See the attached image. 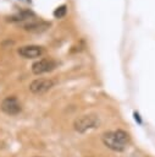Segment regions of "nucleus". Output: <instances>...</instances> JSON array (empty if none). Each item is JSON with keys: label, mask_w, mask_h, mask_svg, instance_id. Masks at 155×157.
Listing matches in <instances>:
<instances>
[{"label": "nucleus", "mask_w": 155, "mask_h": 157, "mask_svg": "<svg viewBox=\"0 0 155 157\" xmlns=\"http://www.w3.org/2000/svg\"><path fill=\"white\" fill-rule=\"evenodd\" d=\"M101 141L107 148L115 152H122L127 147V144L129 141V135L124 130H121V129L106 131L103 134Z\"/></svg>", "instance_id": "f257e3e1"}, {"label": "nucleus", "mask_w": 155, "mask_h": 157, "mask_svg": "<svg viewBox=\"0 0 155 157\" xmlns=\"http://www.w3.org/2000/svg\"><path fill=\"white\" fill-rule=\"evenodd\" d=\"M49 27H50V23L45 22V21H33V22H29L23 26V28L29 32H43V31L48 29Z\"/></svg>", "instance_id": "0eeeda50"}, {"label": "nucleus", "mask_w": 155, "mask_h": 157, "mask_svg": "<svg viewBox=\"0 0 155 157\" xmlns=\"http://www.w3.org/2000/svg\"><path fill=\"white\" fill-rule=\"evenodd\" d=\"M55 85L51 78H35L29 83V91L34 94H41L52 88Z\"/></svg>", "instance_id": "39448f33"}, {"label": "nucleus", "mask_w": 155, "mask_h": 157, "mask_svg": "<svg viewBox=\"0 0 155 157\" xmlns=\"http://www.w3.org/2000/svg\"><path fill=\"white\" fill-rule=\"evenodd\" d=\"M66 13H67V6L66 5H61V6H59V7H56L54 10L52 15H54L55 18H62Z\"/></svg>", "instance_id": "1a4fd4ad"}, {"label": "nucleus", "mask_w": 155, "mask_h": 157, "mask_svg": "<svg viewBox=\"0 0 155 157\" xmlns=\"http://www.w3.org/2000/svg\"><path fill=\"white\" fill-rule=\"evenodd\" d=\"M57 66V63L51 58H43L33 63L32 65V72L34 75H41L49 71H52Z\"/></svg>", "instance_id": "7ed1b4c3"}, {"label": "nucleus", "mask_w": 155, "mask_h": 157, "mask_svg": "<svg viewBox=\"0 0 155 157\" xmlns=\"http://www.w3.org/2000/svg\"><path fill=\"white\" fill-rule=\"evenodd\" d=\"M100 124V119L96 114H84L78 117L74 123H73V128L79 134H84L87 131L94 130L99 126Z\"/></svg>", "instance_id": "f03ea898"}, {"label": "nucleus", "mask_w": 155, "mask_h": 157, "mask_svg": "<svg viewBox=\"0 0 155 157\" xmlns=\"http://www.w3.org/2000/svg\"><path fill=\"white\" fill-rule=\"evenodd\" d=\"M17 53L26 59H34V58H39L44 54V48L40 45H23L21 48H18Z\"/></svg>", "instance_id": "423d86ee"}, {"label": "nucleus", "mask_w": 155, "mask_h": 157, "mask_svg": "<svg viewBox=\"0 0 155 157\" xmlns=\"http://www.w3.org/2000/svg\"><path fill=\"white\" fill-rule=\"evenodd\" d=\"M0 109L7 115H16L21 112L22 107H21V103L17 99V97L9 96V97L4 98L2 102L0 103Z\"/></svg>", "instance_id": "20e7f679"}, {"label": "nucleus", "mask_w": 155, "mask_h": 157, "mask_svg": "<svg viewBox=\"0 0 155 157\" xmlns=\"http://www.w3.org/2000/svg\"><path fill=\"white\" fill-rule=\"evenodd\" d=\"M33 16H34V13H33L32 11L23 10V11H21V12H18V13H16V15L10 16L7 20H9V21H13V22H20V21L28 20L29 17H33Z\"/></svg>", "instance_id": "6e6552de"}]
</instances>
